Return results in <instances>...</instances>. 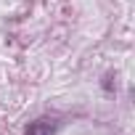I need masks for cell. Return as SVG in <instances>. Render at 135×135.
Masks as SVG:
<instances>
[{
  "instance_id": "cell-1",
  "label": "cell",
  "mask_w": 135,
  "mask_h": 135,
  "mask_svg": "<svg viewBox=\"0 0 135 135\" xmlns=\"http://www.w3.org/2000/svg\"><path fill=\"white\" fill-rule=\"evenodd\" d=\"M27 135H56V122L50 119H37L27 127Z\"/></svg>"
}]
</instances>
